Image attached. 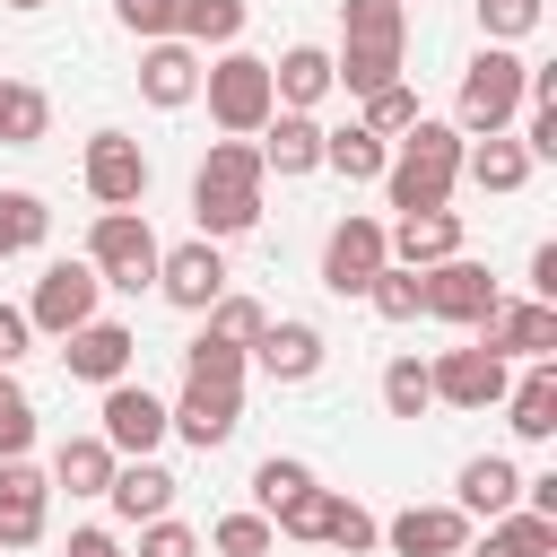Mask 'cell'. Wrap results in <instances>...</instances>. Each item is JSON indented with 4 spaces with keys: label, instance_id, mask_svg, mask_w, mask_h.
I'll list each match as a JSON object with an SVG mask.
<instances>
[{
    "label": "cell",
    "instance_id": "d590c367",
    "mask_svg": "<svg viewBox=\"0 0 557 557\" xmlns=\"http://www.w3.org/2000/svg\"><path fill=\"white\" fill-rule=\"evenodd\" d=\"M322 540H331L339 557H366V548L383 540V522H374V513H366L357 496H331V513H322Z\"/></svg>",
    "mask_w": 557,
    "mask_h": 557
},
{
    "label": "cell",
    "instance_id": "3957f363",
    "mask_svg": "<svg viewBox=\"0 0 557 557\" xmlns=\"http://www.w3.org/2000/svg\"><path fill=\"white\" fill-rule=\"evenodd\" d=\"M453 183H461V131H453V122H409V131L392 139V165H383L392 209H400V218H409V209H444Z\"/></svg>",
    "mask_w": 557,
    "mask_h": 557
},
{
    "label": "cell",
    "instance_id": "f907efd6",
    "mask_svg": "<svg viewBox=\"0 0 557 557\" xmlns=\"http://www.w3.org/2000/svg\"><path fill=\"white\" fill-rule=\"evenodd\" d=\"M9 9H44V0H9Z\"/></svg>",
    "mask_w": 557,
    "mask_h": 557
},
{
    "label": "cell",
    "instance_id": "e575fe53",
    "mask_svg": "<svg viewBox=\"0 0 557 557\" xmlns=\"http://www.w3.org/2000/svg\"><path fill=\"white\" fill-rule=\"evenodd\" d=\"M244 366H252V357L226 348V339H209V331L183 348V383H226V392H244Z\"/></svg>",
    "mask_w": 557,
    "mask_h": 557
},
{
    "label": "cell",
    "instance_id": "8fae6325",
    "mask_svg": "<svg viewBox=\"0 0 557 557\" xmlns=\"http://www.w3.org/2000/svg\"><path fill=\"white\" fill-rule=\"evenodd\" d=\"M383 261H392V252H383V218H357V209H348V218L331 226V244H322V287H331V296H366Z\"/></svg>",
    "mask_w": 557,
    "mask_h": 557
},
{
    "label": "cell",
    "instance_id": "8d00e7d4",
    "mask_svg": "<svg viewBox=\"0 0 557 557\" xmlns=\"http://www.w3.org/2000/svg\"><path fill=\"white\" fill-rule=\"evenodd\" d=\"M261 322H270V313H261L252 296H235V287H226V296L209 305V339H226V348H244V357H252V339H261Z\"/></svg>",
    "mask_w": 557,
    "mask_h": 557
},
{
    "label": "cell",
    "instance_id": "e0dca14e",
    "mask_svg": "<svg viewBox=\"0 0 557 557\" xmlns=\"http://www.w3.org/2000/svg\"><path fill=\"white\" fill-rule=\"evenodd\" d=\"M52 513V479L35 461H0V548H35Z\"/></svg>",
    "mask_w": 557,
    "mask_h": 557
},
{
    "label": "cell",
    "instance_id": "681fc988",
    "mask_svg": "<svg viewBox=\"0 0 557 557\" xmlns=\"http://www.w3.org/2000/svg\"><path fill=\"white\" fill-rule=\"evenodd\" d=\"M70 557H122V540H113V531H96V522H87V531H70Z\"/></svg>",
    "mask_w": 557,
    "mask_h": 557
},
{
    "label": "cell",
    "instance_id": "4dcf8cb0",
    "mask_svg": "<svg viewBox=\"0 0 557 557\" xmlns=\"http://www.w3.org/2000/svg\"><path fill=\"white\" fill-rule=\"evenodd\" d=\"M44 131H52V96L26 87V78H0V139L9 148H35Z\"/></svg>",
    "mask_w": 557,
    "mask_h": 557
},
{
    "label": "cell",
    "instance_id": "6da1fadb",
    "mask_svg": "<svg viewBox=\"0 0 557 557\" xmlns=\"http://www.w3.org/2000/svg\"><path fill=\"white\" fill-rule=\"evenodd\" d=\"M400 61H409V9H400V0H339L331 87L383 96V87H400Z\"/></svg>",
    "mask_w": 557,
    "mask_h": 557
},
{
    "label": "cell",
    "instance_id": "d4e9b609",
    "mask_svg": "<svg viewBox=\"0 0 557 557\" xmlns=\"http://www.w3.org/2000/svg\"><path fill=\"white\" fill-rule=\"evenodd\" d=\"M104 505L139 531V522H157L165 505H174V470L165 461H113V487H104Z\"/></svg>",
    "mask_w": 557,
    "mask_h": 557
},
{
    "label": "cell",
    "instance_id": "74e56055",
    "mask_svg": "<svg viewBox=\"0 0 557 557\" xmlns=\"http://www.w3.org/2000/svg\"><path fill=\"white\" fill-rule=\"evenodd\" d=\"M383 409H392V418H426V409H435L418 357H392V366H383Z\"/></svg>",
    "mask_w": 557,
    "mask_h": 557
},
{
    "label": "cell",
    "instance_id": "4fadbf2b",
    "mask_svg": "<svg viewBox=\"0 0 557 557\" xmlns=\"http://www.w3.org/2000/svg\"><path fill=\"white\" fill-rule=\"evenodd\" d=\"M157 296L165 305H183V313H209L218 296H226V252L218 244H174V252H157Z\"/></svg>",
    "mask_w": 557,
    "mask_h": 557
},
{
    "label": "cell",
    "instance_id": "2e32d148",
    "mask_svg": "<svg viewBox=\"0 0 557 557\" xmlns=\"http://www.w3.org/2000/svg\"><path fill=\"white\" fill-rule=\"evenodd\" d=\"M244 426V392H226V383H183V400L165 409V435H183V444H226Z\"/></svg>",
    "mask_w": 557,
    "mask_h": 557
},
{
    "label": "cell",
    "instance_id": "816d5d0a",
    "mask_svg": "<svg viewBox=\"0 0 557 557\" xmlns=\"http://www.w3.org/2000/svg\"><path fill=\"white\" fill-rule=\"evenodd\" d=\"M400 9H409V0H400Z\"/></svg>",
    "mask_w": 557,
    "mask_h": 557
},
{
    "label": "cell",
    "instance_id": "ffe728a7",
    "mask_svg": "<svg viewBox=\"0 0 557 557\" xmlns=\"http://www.w3.org/2000/svg\"><path fill=\"white\" fill-rule=\"evenodd\" d=\"M383 540H392L400 557H461V548H470V513H461V505H409V513L383 522Z\"/></svg>",
    "mask_w": 557,
    "mask_h": 557
},
{
    "label": "cell",
    "instance_id": "484cf974",
    "mask_svg": "<svg viewBox=\"0 0 557 557\" xmlns=\"http://www.w3.org/2000/svg\"><path fill=\"white\" fill-rule=\"evenodd\" d=\"M470 522H496V513H513L522 505V470L505 461V453H479V461H461V496H453Z\"/></svg>",
    "mask_w": 557,
    "mask_h": 557
},
{
    "label": "cell",
    "instance_id": "cb8c5ba5",
    "mask_svg": "<svg viewBox=\"0 0 557 557\" xmlns=\"http://www.w3.org/2000/svg\"><path fill=\"white\" fill-rule=\"evenodd\" d=\"M505 409H513L505 426H513L522 444H548V435H557V357H531L522 383L505 392Z\"/></svg>",
    "mask_w": 557,
    "mask_h": 557
},
{
    "label": "cell",
    "instance_id": "60d3db41",
    "mask_svg": "<svg viewBox=\"0 0 557 557\" xmlns=\"http://www.w3.org/2000/svg\"><path fill=\"white\" fill-rule=\"evenodd\" d=\"M322 513H331V487L313 479L305 496H287V505L270 513V531H278V540H322Z\"/></svg>",
    "mask_w": 557,
    "mask_h": 557
},
{
    "label": "cell",
    "instance_id": "836d02e7",
    "mask_svg": "<svg viewBox=\"0 0 557 557\" xmlns=\"http://www.w3.org/2000/svg\"><path fill=\"white\" fill-rule=\"evenodd\" d=\"M366 305H374L383 322H418V313H426V287H418V270L383 261V270H374V287H366Z\"/></svg>",
    "mask_w": 557,
    "mask_h": 557
},
{
    "label": "cell",
    "instance_id": "7bdbcfd3",
    "mask_svg": "<svg viewBox=\"0 0 557 557\" xmlns=\"http://www.w3.org/2000/svg\"><path fill=\"white\" fill-rule=\"evenodd\" d=\"M305 487H313V470H305V461H278V453H270V461L252 470V496H261V513H278V505H287V496H305Z\"/></svg>",
    "mask_w": 557,
    "mask_h": 557
},
{
    "label": "cell",
    "instance_id": "7402d4cb",
    "mask_svg": "<svg viewBox=\"0 0 557 557\" xmlns=\"http://www.w3.org/2000/svg\"><path fill=\"white\" fill-rule=\"evenodd\" d=\"M252 366H261L270 383H313V374H322V331H313V322H261Z\"/></svg>",
    "mask_w": 557,
    "mask_h": 557
},
{
    "label": "cell",
    "instance_id": "44dd1931",
    "mask_svg": "<svg viewBox=\"0 0 557 557\" xmlns=\"http://www.w3.org/2000/svg\"><path fill=\"white\" fill-rule=\"evenodd\" d=\"M252 148H261V174H287V183L296 174H322V122L313 113H270Z\"/></svg>",
    "mask_w": 557,
    "mask_h": 557
},
{
    "label": "cell",
    "instance_id": "ab89813d",
    "mask_svg": "<svg viewBox=\"0 0 557 557\" xmlns=\"http://www.w3.org/2000/svg\"><path fill=\"white\" fill-rule=\"evenodd\" d=\"M409 122H426V113H418V87H383V96H366V131H374L383 148H392Z\"/></svg>",
    "mask_w": 557,
    "mask_h": 557
},
{
    "label": "cell",
    "instance_id": "83f0119b",
    "mask_svg": "<svg viewBox=\"0 0 557 557\" xmlns=\"http://www.w3.org/2000/svg\"><path fill=\"white\" fill-rule=\"evenodd\" d=\"M52 487H70V496H104V487H113V444H104V435H70V444L52 453Z\"/></svg>",
    "mask_w": 557,
    "mask_h": 557
},
{
    "label": "cell",
    "instance_id": "f1b7e54d",
    "mask_svg": "<svg viewBox=\"0 0 557 557\" xmlns=\"http://www.w3.org/2000/svg\"><path fill=\"white\" fill-rule=\"evenodd\" d=\"M470 557H557V522L513 505V513H496V522H487V540H479Z\"/></svg>",
    "mask_w": 557,
    "mask_h": 557
},
{
    "label": "cell",
    "instance_id": "5bb4252c",
    "mask_svg": "<svg viewBox=\"0 0 557 557\" xmlns=\"http://www.w3.org/2000/svg\"><path fill=\"white\" fill-rule=\"evenodd\" d=\"M418 287H426V313H435V322H479V313L496 305V278H487V261H470V252L418 270Z\"/></svg>",
    "mask_w": 557,
    "mask_h": 557
},
{
    "label": "cell",
    "instance_id": "52a82bcc",
    "mask_svg": "<svg viewBox=\"0 0 557 557\" xmlns=\"http://www.w3.org/2000/svg\"><path fill=\"white\" fill-rule=\"evenodd\" d=\"M96 296H104V278H96L87 261H52V270L35 278V296H26V331L70 339L78 322H96Z\"/></svg>",
    "mask_w": 557,
    "mask_h": 557
},
{
    "label": "cell",
    "instance_id": "9c48e42d",
    "mask_svg": "<svg viewBox=\"0 0 557 557\" xmlns=\"http://www.w3.org/2000/svg\"><path fill=\"white\" fill-rule=\"evenodd\" d=\"M96 435L113 444V461H148V453L165 444V400H157L148 383H104V418H96Z\"/></svg>",
    "mask_w": 557,
    "mask_h": 557
},
{
    "label": "cell",
    "instance_id": "f6af8a7d",
    "mask_svg": "<svg viewBox=\"0 0 557 557\" xmlns=\"http://www.w3.org/2000/svg\"><path fill=\"white\" fill-rule=\"evenodd\" d=\"M139 557H200V531L174 522V513H157V522H139Z\"/></svg>",
    "mask_w": 557,
    "mask_h": 557
},
{
    "label": "cell",
    "instance_id": "bcb514c9",
    "mask_svg": "<svg viewBox=\"0 0 557 557\" xmlns=\"http://www.w3.org/2000/svg\"><path fill=\"white\" fill-rule=\"evenodd\" d=\"M113 17L139 35V44H157V35H174V0H113Z\"/></svg>",
    "mask_w": 557,
    "mask_h": 557
},
{
    "label": "cell",
    "instance_id": "ba28073f",
    "mask_svg": "<svg viewBox=\"0 0 557 557\" xmlns=\"http://www.w3.org/2000/svg\"><path fill=\"white\" fill-rule=\"evenodd\" d=\"M470 331H479V348L505 357V366H513V357H522V366H531V357H557V305H531V296H522V305L496 296Z\"/></svg>",
    "mask_w": 557,
    "mask_h": 557
},
{
    "label": "cell",
    "instance_id": "5b68a950",
    "mask_svg": "<svg viewBox=\"0 0 557 557\" xmlns=\"http://www.w3.org/2000/svg\"><path fill=\"white\" fill-rule=\"evenodd\" d=\"M200 96H209V122H218L226 139H252V131L278 113V96H270V61H261V52H218V61L200 70Z\"/></svg>",
    "mask_w": 557,
    "mask_h": 557
},
{
    "label": "cell",
    "instance_id": "603a6c76",
    "mask_svg": "<svg viewBox=\"0 0 557 557\" xmlns=\"http://www.w3.org/2000/svg\"><path fill=\"white\" fill-rule=\"evenodd\" d=\"M270 96H278V113H313L331 96V52L322 44H287L270 61Z\"/></svg>",
    "mask_w": 557,
    "mask_h": 557
},
{
    "label": "cell",
    "instance_id": "7a4b0ae2",
    "mask_svg": "<svg viewBox=\"0 0 557 557\" xmlns=\"http://www.w3.org/2000/svg\"><path fill=\"white\" fill-rule=\"evenodd\" d=\"M261 148L252 139H218L209 157H200V174H191V226H200V244H226V235H244V226H261Z\"/></svg>",
    "mask_w": 557,
    "mask_h": 557
},
{
    "label": "cell",
    "instance_id": "4316f807",
    "mask_svg": "<svg viewBox=\"0 0 557 557\" xmlns=\"http://www.w3.org/2000/svg\"><path fill=\"white\" fill-rule=\"evenodd\" d=\"M322 165L339 174V183H383V165H392V148L366 131V122H348V131H322Z\"/></svg>",
    "mask_w": 557,
    "mask_h": 557
},
{
    "label": "cell",
    "instance_id": "7dc6e473",
    "mask_svg": "<svg viewBox=\"0 0 557 557\" xmlns=\"http://www.w3.org/2000/svg\"><path fill=\"white\" fill-rule=\"evenodd\" d=\"M26 339H35V331H26V313H17V305H0V374L26 357Z\"/></svg>",
    "mask_w": 557,
    "mask_h": 557
},
{
    "label": "cell",
    "instance_id": "30bf717a",
    "mask_svg": "<svg viewBox=\"0 0 557 557\" xmlns=\"http://www.w3.org/2000/svg\"><path fill=\"white\" fill-rule=\"evenodd\" d=\"M87 200L96 209H139L148 200V148L122 139V131H96L87 139Z\"/></svg>",
    "mask_w": 557,
    "mask_h": 557
},
{
    "label": "cell",
    "instance_id": "f546056e",
    "mask_svg": "<svg viewBox=\"0 0 557 557\" xmlns=\"http://www.w3.org/2000/svg\"><path fill=\"white\" fill-rule=\"evenodd\" d=\"M461 174L479 183V191H522L531 183V157H522V139H479V148H461Z\"/></svg>",
    "mask_w": 557,
    "mask_h": 557
},
{
    "label": "cell",
    "instance_id": "c3c4849f",
    "mask_svg": "<svg viewBox=\"0 0 557 557\" xmlns=\"http://www.w3.org/2000/svg\"><path fill=\"white\" fill-rule=\"evenodd\" d=\"M531 305H557V244L531 252Z\"/></svg>",
    "mask_w": 557,
    "mask_h": 557
},
{
    "label": "cell",
    "instance_id": "8992f818",
    "mask_svg": "<svg viewBox=\"0 0 557 557\" xmlns=\"http://www.w3.org/2000/svg\"><path fill=\"white\" fill-rule=\"evenodd\" d=\"M157 226L139 218V209H96V226H87V270L104 278V287H122V296H139V287H157Z\"/></svg>",
    "mask_w": 557,
    "mask_h": 557
},
{
    "label": "cell",
    "instance_id": "b9f144b4",
    "mask_svg": "<svg viewBox=\"0 0 557 557\" xmlns=\"http://www.w3.org/2000/svg\"><path fill=\"white\" fill-rule=\"evenodd\" d=\"M209 540H218V557H270V548H278L270 513H226V522H218Z\"/></svg>",
    "mask_w": 557,
    "mask_h": 557
},
{
    "label": "cell",
    "instance_id": "277c9868",
    "mask_svg": "<svg viewBox=\"0 0 557 557\" xmlns=\"http://www.w3.org/2000/svg\"><path fill=\"white\" fill-rule=\"evenodd\" d=\"M522 78H531L522 52L479 44V61L461 70V96H453V131H461V139H496V131L522 113Z\"/></svg>",
    "mask_w": 557,
    "mask_h": 557
},
{
    "label": "cell",
    "instance_id": "f35d334b",
    "mask_svg": "<svg viewBox=\"0 0 557 557\" xmlns=\"http://www.w3.org/2000/svg\"><path fill=\"white\" fill-rule=\"evenodd\" d=\"M26 444H35V400L17 374H0V461H26Z\"/></svg>",
    "mask_w": 557,
    "mask_h": 557
},
{
    "label": "cell",
    "instance_id": "ee69618b",
    "mask_svg": "<svg viewBox=\"0 0 557 557\" xmlns=\"http://www.w3.org/2000/svg\"><path fill=\"white\" fill-rule=\"evenodd\" d=\"M479 26H487V44H522L531 26H540V0H479Z\"/></svg>",
    "mask_w": 557,
    "mask_h": 557
},
{
    "label": "cell",
    "instance_id": "7c38bea8",
    "mask_svg": "<svg viewBox=\"0 0 557 557\" xmlns=\"http://www.w3.org/2000/svg\"><path fill=\"white\" fill-rule=\"evenodd\" d=\"M426 392H435V400H453V409H487V400H505V392H513V366H505V357H487V348L470 339V348H444V357L426 366Z\"/></svg>",
    "mask_w": 557,
    "mask_h": 557
},
{
    "label": "cell",
    "instance_id": "d6a6232c",
    "mask_svg": "<svg viewBox=\"0 0 557 557\" xmlns=\"http://www.w3.org/2000/svg\"><path fill=\"white\" fill-rule=\"evenodd\" d=\"M44 235H52V209H44L35 191H0V261H9V252H35Z\"/></svg>",
    "mask_w": 557,
    "mask_h": 557
},
{
    "label": "cell",
    "instance_id": "1f68e13d",
    "mask_svg": "<svg viewBox=\"0 0 557 557\" xmlns=\"http://www.w3.org/2000/svg\"><path fill=\"white\" fill-rule=\"evenodd\" d=\"M244 17H252L244 0H174V35H183L191 52H200V44H235Z\"/></svg>",
    "mask_w": 557,
    "mask_h": 557
},
{
    "label": "cell",
    "instance_id": "9a60e30c",
    "mask_svg": "<svg viewBox=\"0 0 557 557\" xmlns=\"http://www.w3.org/2000/svg\"><path fill=\"white\" fill-rule=\"evenodd\" d=\"M131 357H139V339H131L122 322H104V313L61 339V366H70L78 383H96V392H104V383H131Z\"/></svg>",
    "mask_w": 557,
    "mask_h": 557
},
{
    "label": "cell",
    "instance_id": "d6986e66",
    "mask_svg": "<svg viewBox=\"0 0 557 557\" xmlns=\"http://www.w3.org/2000/svg\"><path fill=\"white\" fill-rule=\"evenodd\" d=\"M383 252H392L400 270H435V261L461 252V218H453V209H409V218L383 226Z\"/></svg>",
    "mask_w": 557,
    "mask_h": 557
},
{
    "label": "cell",
    "instance_id": "ac0fdd59",
    "mask_svg": "<svg viewBox=\"0 0 557 557\" xmlns=\"http://www.w3.org/2000/svg\"><path fill=\"white\" fill-rule=\"evenodd\" d=\"M139 96H148L157 113L191 104V96H200V52H191L183 35H157V44H139Z\"/></svg>",
    "mask_w": 557,
    "mask_h": 557
}]
</instances>
